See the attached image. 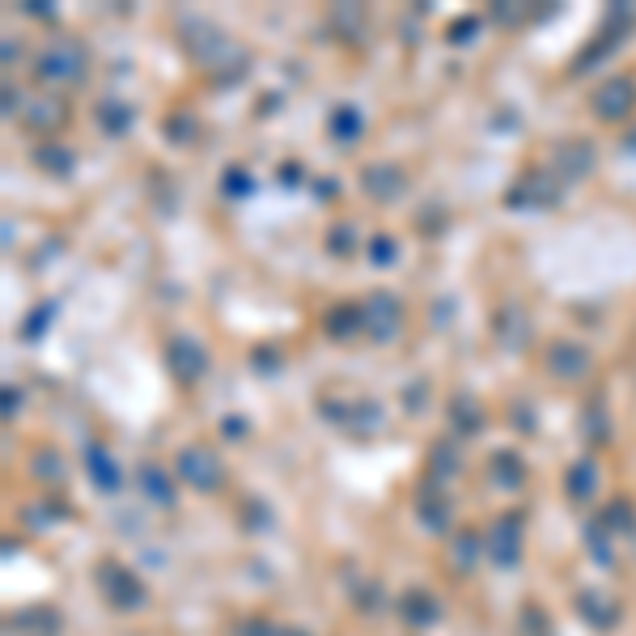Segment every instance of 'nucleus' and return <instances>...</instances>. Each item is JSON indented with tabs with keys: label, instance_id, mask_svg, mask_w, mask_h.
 <instances>
[{
	"label": "nucleus",
	"instance_id": "obj_1",
	"mask_svg": "<svg viewBox=\"0 0 636 636\" xmlns=\"http://www.w3.org/2000/svg\"><path fill=\"white\" fill-rule=\"evenodd\" d=\"M90 73V56L77 39H51L39 56H34V77L51 90H77Z\"/></svg>",
	"mask_w": 636,
	"mask_h": 636
},
{
	"label": "nucleus",
	"instance_id": "obj_2",
	"mask_svg": "<svg viewBox=\"0 0 636 636\" xmlns=\"http://www.w3.org/2000/svg\"><path fill=\"white\" fill-rule=\"evenodd\" d=\"M174 475H179V484L196 488V492H217L225 484V463L212 446L191 441V446H183L179 458H174Z\"/></svg>",
	"mask_w": 636,
	"mask_h": 636
},
{
	"label": "nucleus",
	"instance_id": "obj_3",
	"mask_svg": "<svg viewBox=\"0 0 636 636\" xmlns=\"http://www.w3.org/2000/svg\"><path fill=\"white\" fill-rule=\"evenodd\" d=\"M522 547H526V518L522 509H505L501 518H492L488 535H484V556L497 564V569H514L522 560Z\"/></svg>",
	"mask_w": 636,
	"mask_h": 636
},
{
	"label": "nucleus",
	"instance_id": "obj_4",
	"mask_svg": "<svg viewBox=\"0 0 636 636\" xmlns=\"http://www.w3.org/2000/svg\"><path fill=\"white\" fill-rule=\"evenodd\" d=\"M632 26H636V9H632V5H611L607 17H603V30H598V39L573 60V77H581L590 64H603L611 51L628 39V30H632Z\"/></svg>",
	"mask_w": 636,
	"mask_h": 636
},
{
	"label": "nucleus",
	"instance_id": "obj_5",
	"mask_svg": "<svg viewBox=\"0 0 636 636\" xmlns=\"http://www.w3.org/2000/svg\"><path fill=\"white\" fill-rule=\"evenodd\" d=\"M98 590L102 598L111 603L115 611H136V607H145V581H140L128 564H119V560H102L98 564Z\"/></svg>",
	"mask_w": 636,
	"mask_h": 636
},
{
	"label": "nucleus",
	"instance_id": "obj_6",
	"mask_svg": "<svg viewBox=\"0 0 636 636\" xmlns=\"http://www.w3.org/2000/svg\"><path fill=\"white\" fill-rule=\"evenodd\" d=\"M564 196V183L556 179L552 170H526L522 179L509 187L505 204L509 208H530V212H543V208H556Z\"/></svg>",
	"mask_w": 636,
	"mask_h": 636
},
{
	"label": "nucleus",
	"instance_id": "obj_7",
	"mask_svg": "<svg viewBox=\"0 0 636 636\" xmlns=\"http://www.w3.org/2000/svg\"><path fill=\"white\" fill-rule=\"evenodd\" d=\"M365 335L374 344H391L399 340V331H403V302L395 293H386V289H374L365 297Z\"/></svg>",
	"mask_w": 636,
	"mask_h": 636
},
{
	"label": "nucleus",
	"instance_id": "obj_8",
	"mask_svg": "<svg viewBox=\"0 0 636 636\" xmlns=\"http://www.w3.org/2000/svg\"><path fill=\"white\" fill-rule=\"evenodd\" d=\"M543 369H547V378H556V382H586L590 369H594V357H590L586 344L556 340L543 352Z\"/></svg>",
	"mask_w": 636,
	"mask_h": 636
},
{
	"label": "nucleus",
	"instance_id": "obj_9",
	"mask_svg": "<svg viewBox=\"0 0 636 636\" xmlns=\"http://www.w3.org/2000/svg\"><path fill=\"white\" fill-rule=\"evenodd\" d=\"M590 111L603 123H624L636 111V81L632 77H607L590 94Z\"/></svg>",
	"mask_w": 636,
	"mask_h": 636
},
{
	"label": "nucleus",
	"instance_id": "obj_10",
	"mask_svg": "<svg viewBox=\"0 0 636 636\" xmlns=\"http://www.w3.org/2000/svg\"><path fill=\"white\" fill-rule=\"evenodd\" d=\"M590 170H594V145H590V140L569 136V140H560V145H552V174L564 187L581 183Z\"/></svg>",
	"mask_w": 636,
	"mask_h": 636
},
{
	"label": "nucleus",
	"instance_id": "obj_11",
	"mask_svg": "<svg viewBox=\"0 0 636 636\" xmlns=\"http://www.w3.org/2000/svg\"><path fill=\"white\" fill-rule=\"evenodd\" d=\"M68 119H73V115H68V102L43 94V98H30V102H26L22 128H30L34 136H43V140H56V136L68 128Z\"/></svg>",
	"mask_w": 636,
	"mask_h": 636
},
{
	"label": "nucleus",
	"instance_id": "obj_12",
	"mask_svg": "<svg viewBox=\"0 0 636 636\" xmlns=\"http://www.w3.org/2000/svg\"><path fill=\"white\" fill-rule=\"evenodd\" d=\"M166 365H170V374L179 378V382H200L204 378V369H208V352L200 340H191V335H174V340L166 344Z\"/></svg>",
	"mask_w": 636,
	"mask_h": 636
},
{
	"label": "nucleus",
	"instance_id": "obj_13",
	"mask_svg": "<svg viewBox=\"0 0 636 636\" xmlns=\"http://www.w3.org/2000/svg\"><path fill=\"white\" fill-rule=\"evenodd\" d=\"M85 475L98 492H119L123 488V471L115 463V454L102 446V441H85Z\"/></svg>",
	"mask_w": 636,
	"mask_h": 636
},
{
	"label": "nucleus",
	"instance_id": "obj_14",
	"mask_svg": "<svg viewBox=\"0 0 636 636\" xmlns=\"http://www.w3.org/2000/svg\"><path fill=\"white\" fill-rule=\"evenodd\" d=\"M361 187H365V196H369V200L391 204V200H399L403 191H408V179H403V170H399V166H382V162H374V166H365V170H361Z\"/></svg>",
	"mask_w": 636,
	"mask_h": 636
},
{
	"label": "nucleus",
	"instance_id": "obj_15",
	"mask_svg": "<svg viewBox=\"0 0 636 636\" xmlns=\"http://www.w3.org/2000/svg\"><path fill=\"white\" fill-rule=\"evenodd\" d=\"M416 518L424 530H446L450 526V492L433 480H424L416 492Z\"/></svg>",
	"mask_w": 636,
	"mask_h": 636
},
{
	"label": "nucleus",
	"instance_id": "obj_16",
	"mask_svg": "<svg viewBox=\"0 0 636 636\" xmlns=\"http://www.w3.org/2000/svg\"><path fill=\"white\" fill-rule=\"evenodd\" d=\"M492 335L501 340V348L505 352H518V348H526V340H530V318H526V310L522 306H501L497 314H492Z\"/></svg>",
	"mask_w": 636,
	"mask_h": 636
},
{
	"label": "nucleus",
	"instance_id": "obj_17",
	"mask_svg": "<svg viewBox=\"0 0 636 636\" xmlns=\"http://www.w3.org/2000/svg\"><path fill=\"white\" fill-rule=\"evenodd\" d=\"M357 331H365V306L361 302H335L323 314V335H331V340H352Z\"/></svg>",
	"mask_w": 636,
	"mask_h": 636
},
{
	"label": "nucleus",
	"instance_id": "obj_18",
	"mask_svg": "<svg viewBox=\"0 0 636 636\" xmlns=\"http://www.w3.org/2000/svg\"><path fill=\"white\" fill-rule=\"evenodd\" d=\"M446 408H450V429L458 437H475L484 429V408H480V399H475V395L458 391V395H450Z\"/></svg>",
	"mask_w": 636,
	"mask_h": 636
},
{
	"label": "nucleus",
	"instance_id": "obj_19",
	"mask_svg": "<svg viewBox=\"0 0 636 636\" xmlns=\"http://www.w3.org/2000/svg\"><path fill=\"white\" fill-rule=\"evenodd\" d=\"M34 166L43 174H56V179H68V174L77 170V153L64 145V140H43L39 149H34Z\"/></svg>",
	"mask_w": 636,
	"mask_h": 636
},
{
	"label": "nucleus",
	"instance_id": "obj_20",
	"mask_svg": "<svg viewBox=\"0 0 636 636\" xmlns=\"http://www.w3.org/2000/svg\"><path fill=\"white\" fill-rule=\"evenodd\" d=\"M94 119H98V128L111 136V140H119V136H128L132 132V123H136V111L128 102H115V98H106V102H98L94 106Z\"/></svg>",
	"mask_w": 636,
	"mask_h": 636
},
{
	"label": "nucleus",
	"instance_id": "obj_21",
	"mask_svg": "<svg viewBox=\"0 0 636 636\" xmlns=\"http://www.w3.org/2000/svg\"><path fill=\"white\" fill-rule=\"evenodd\" d=\"M327 132L335 145H352V140L365 132V119L352 102H340V106H331V115H327Z\"/></svg>",
	"mask_w": 636,
	"mask_h": 636
},
{
	"label": "nucleus",
	"instance_id": "obj_22",
	"mask_svg": "<svg viewBox=\"0 0 636 636\" xmlns=\"http://www.w3.org/2000/svg\"><path fill=\"white\" fill-rule=\"evenodd\" d=\"M140 492H145L157 509H174V480L157 463H140Z\"/></svg>",
	"mask_w": 636,
	"mask_h": 636
},
{
	"label": "nucleus",
	"instance_id": "obj_23",
	"mask_svg": "<svg viewBox=\"0 0 636 636\" xmlns=\"http://www.w3.org/2000/svg\"><path fill=\"white\" fill-rule=\"evenodd\" d=\"M488 475L497 480V488H509V492H514V488L526 484V463H522L514 450H497V454L488 458Z\"/></svg>",
	"mask_w": 636,
	"mask_h": 636
},
{
	"label": "nucleus",
	"instance_id": "obj_24",
	"mask_svg": "<svg viewBox=\"0 0 636 636\" xmlns=\"http://www.w3.org/2000/svg\"><path fill=\"white\" fill-rule=\"evenodd\" d=\"M598 488V463L594 458H577V463L564 471V492H569L573 501H590Z\"/></svg>",
	"mask_w": 636,
	"mask_h": 636
},
{
	"label": "nucleus",
	"instance_id": "obj_25",
	"mask_svg": "<svg viewBox=\"0 0 636 636\" xmlns=\"http://www.w3.org/2000/svg\"><path fill=\"white\" fill-rule=\"evenodd\" d=\"M399 615L408 620L412 628H429L437 620V603H433V594H424L420 586H412L408 594L399 598Z\"/></svg>",
	"mask_w": 636,
	"mask_h": 636
},
{
	"label": "nucleus",
	"instance_id": "obj_26",
	"mask_svg": "<svg viewBox=\"0 0 636 636\" xmlns=\"http://www.w3.org/2000/svg\"><path fill=\"white\" fill-rule=\"evenodd\" d=\"M382 403H374V399H357V403H348V416H344V424L357 437H374L378 429H382Z\"/></svg>",
	"mask_w": 636,
	"mask_h": 636
},
{
	"label": "nucleus",
	"instance_id": "obj_27",
	"mask_svg": "<svg viewBox=\"0 0 636 636\" xmlns=\"http://www.w3.org/2000/svg\"><path fill=\"white\" fill-rule=\"evenodd\" d=\"M454 475H458V450L450 446V441H437V446L429 450V467H424V480H433V484L446 488Z\"/></svg>",
	"mask_w": 636,
	"mask_h": 636
},
{
	"label": "nucleus",
	"instance_id": "obj_28",
	"mask_svg": "<svg viewBox=\"0 0 636 636\" xmlns=\"http://www.w3.org/2000/svg\"><path fill=\"white\" fill-rule=\"evenodd\" d=\"M480 556H484V539L475 535V530H458V535L450 539V564L458 573H471Z\"/></svg>",
	"mask_w": 636,
	"mask_h": 636
},
{
	"label": "nucleus",
	"instance_id": "obj_29",
	"mask_svg": "<svg viewBox=\"0 0 636 636\" xmlns=\"http://www.w3.org/2000/svg\"><path fill=\"white\" fill-rule=\"evenodd\" d=\"M577 611H581V620L594 624V628H615V615H620V607L611 603V598L603 594H577Z\"/></svg>",
	"mask_w": 636,
	"mask_h": 636
},
{
	"label": "nucleus",
	"instance_id": "obj_30",
	"mask_svg": "<svg viewBox=\"0 0 636 636\" xmlns=\"http://www.w3.org/2000/svg\"><path fill=\"white\" fill-rule=\"evenodd\" d=\"M64 458L51 450V446H39L30 454V480H39V484H64Z\"/></svg>",
	"mask_w": 636,
	"mask_h": 636
},
{
	"label": "nucleus",
	"instance_id": "obj_31",
	"mask_svg": "<svg viewBox=\"0 0 636 636\" xmlns=\"http://www.w3.org/2000/svg\"><path fill=\"white\" fill-rule=\"evenodd\" d=\"M581 433H586L590 446H603L607 433H611V416H607V403L603 399H590L586 412H581Z\"/></svg>",
	"mask_w": 636,
	"mask_h": 636
},
{
	"label": "nucleus",
	"instance_id": "obj_32",
	"mask_svg": "<svg viewBox=\"0 0 636 636\" xmlns=\"http://www.w3.org/2000/svg\"><path fill=\"white\" fill-rule=\"evenodd\" d=\"M327 26L340 30L344 39H361V34H365V9H357V5H335V9L327 13Z\"/></svg>",
	"mask_w": 636,
	"mask_h": 636
},
{
	"label": "nucleus",
	"instance_id": "obj_33",
	"mask_svg": "<svg viewBox=\"0 0 636 636\" xmlns=\"http://www.w3.org/2000/svg\"><path fill=\"white\" fill-rule=\"evenodd\" d=\"M327 251H331L335 259H344V255H352V251H357V229H352L348 221H340V225H331V234H327Z\"/></svg>",
	"mask_w": 636,
	"mask_h": 636
},
{
	"label": "nucleus",
	"instance_id": "obj_34",
	"mask_svg": "<svg viewBox=\"0 0 636 636\" xmlns=\"http://www.w3.org/2000/svg\"><path fill=\"white\" fill-rule=\"evenodd\" d=\"M17 628H22V632H39V636H56L60 615L56 611H26L22 620H17Z\"/></svg>",
	"mask_w": 636,
	"mask_h": 636
},
{
	"label": "nucleus",
	"instance_id": "obj_35",
	"mask_svg": "<svg viewBox=\"0 0 636 636\" xmlns=\"http://www.w3.org/2000/svg\"><path fill=\"white\" fill-rule=\"evenodd\" d=\"M251 187H255V179H251V174H246L242 166H229V170L221 174V196H229V200H242Z\"/></svg>",
	"mask_w": 636,
	"mask_h": 636
},
{
	"label": "nucleus",
	"instance_id": "obj_36",
	"mask_svg": "<svg viewBox=\"0 0 636 636\" xmlns=\"http://www.w3.org/2000/svg\"><path fill=\"white\" fill-rule=\"evenodd\" d=\"M603 526H611V530H632V526H636V509H632V501H611V505H607V514H603Z\"/></svg>",
	"mask_w": 636,
	"mask_h": 636
},
{
	"label": "nucleus",
	"instance_id": "obj_37",
	"mask_svg": "<svg viewBox=\"0 0 636 636\" xmlns=\"http://www.w3.org/2000/svg\"><path fill=\"white\" fill-rule=\"evenodd\" d=\"M51 318H56V302H39V306H34V314L22 323V335H26V340H39Z\"/></svg>",
	"mask_w": 636,
	"mask_h": 636
},
{
	"label": "nucleus",
	"instance_id": "obj_38",
	"mask_svg": "<svg viewBox=\"0 0 636 636\" xmlns=\"http://www.w3.org/2000/svg\"><path fill=\"white\" fill-rule=\"evenodd\" d=\"M369 259H374V268H386V263H395L399 259V246L391 234H378V238H369Z\"/></svg>",
	"mask_w": 636,
	"mask_h": 636
},
{
	"label": "nucleus",
	"instance_id": "obj_39",
	"mask_svg": "<svg viewBox=\"0 0 636 636\" xmlns=\"http://www.w3.org/2000/svg\"><path fill=\"white\" fill-rule=\"evenodd\" d=\"M522 636H552V624H547V615L539 607L522 611Z\"/></svg>",
	"mask_w": 636,
	"mask_h": 636
},
{
	"label": "nucleus",
	"instance_id": "obj_40",
	"mask_svg": "<svg viewBox=\"0 0 636 636\" xmlns=\"http://www.w3.org/2000/svg\"><path fill=\"white\" fill-rule=\"evenodd\" d=\"M166 132H170V140H174V145H187V140L196 136V119H191V115H170Z\"/></svg>",
	"mask_w": 636,
	"mask_h": 636
},
{
	"label": "nucleus",
	"instance_id": "obj_41",
	"mask_svg": "<svg viewBox=\"0 0 636 636\" xmlns=\"http://www.w3.org/2000/svg\"><path fill=\"white\" fill-rule=\"evenodd\" d=\"M492 17H497L501 26H514L526 17V5H514V0H501V5H492Z\"/></svg>",
	"mask_w": 636,
	"mask_h": 636
},
{
	"label": "nucleus",
	"instance_id": "obj_42",
	"mask_svg": "<svg viewBox=\"0 0 636 636\" xmlns=\"http://www.w3.org/2000/svg\"><path fill=\"white\" fill-rule=\"evenodd\" d=\"M475 30H480V17H463V22L450 26V43H454V47H458V43H471Z\"/></svg>",
	"mask_w": 636,
	"mask_h": 636
},
{
	"label": "nucleus",
	"instance_id": "obj_43",
	"mask_svg": "<svg viewBox=\"0 0 636 636\" xmlns=\"http://www.w3.org/2000/svg\"><path fill=\"white\" fill-rule=\"evenodd\" d=\"M586 543H590V556H598V564H611V552H607V539H603V522H598V535H594V526L586 530Z\"/></svg>",
	"mask_w": 636,
	"mask_h": 636
},
{
	"label": "nucleus",
	"instance_id": "obj_44",
	"mask_svg": "<svg viewBox=\"0 0 636 636\" xmlns=\"http://www.w3.org/2000/svg\"><path fill=\"white\" fill-rule=\"evenodd\" d=\"M535 408H530V403H514V429H535V416H530Z\"/></svg>",
	"mask_w": 636,
	"mask_h": 636
},
{
	"label": "nucleus",
	"instance_id": "obj_45",
	"mask_svg": "<svg viewBox=\"0 0 636 636\" xmlns=\"http://www.w3.org/2000/svg\"><path fill=\"white\" fill-rule=\"evenodd\" d=\"M276 174H280V183H285V187H302V166H297V162H285Z\"/></svg>",
	"mask_w": 636,
	"mask_h": 636
},
{
	"label": "nucleus",
	"instance_id": "obj_46",
	"mask_svg": "<svg viewBox=\"0 0 636 636\" xmlns=\"http://www.w3.org/2000/svg\"><path fill=\"white\" fill-rule=\"evenodd\" d=\"M17 111H26V106H22V94H17V90H13V85H5V115L13 119Z\"/></svg>",
	"mask_w": 636,
	"mask_h": 636
},
{
	"label": "nucleus",
	"instance_id": "obj_47",
	"mask_svg": "<svg viewBox=\"0 0 636 636\" xmlns=\"http://www.w3.org/2000/svg\"><path fill=\"white\" fill-rule=\"evenodd\" d=\"M30 17H56V9H51V5H43V0H26V5H22Z\"/></svg>",
	"mask_w": 636,
	"mask_h": 636
},
{
	"label": "nucleus",
	"instance_id": "obj_48",
	"mask_svg": "<svg viewBox=\"0 0 636 636\" xmlns=\"http://www.w3.org/2000/svg\"><path fill=\"white\" fill-rule=\"evenodd\" d=\"M251 365H263V369H272V365H276V352H268V348H263V352H251Z\"/></svg>",
	"mask_w": 636,
	"mask_h": 636
},
{
	"label": "nucleus",
	"instance_id": "obj_49",
	"mask_svg": "<svg viewBox=\"0 0 636 636\" xmlns=\"http://www.w3.org/2000/svg\"><path fill=\"white\" fill-rule=\"evenodd\" d=\"M221 429H225L229 437H242V433H246V420H238V416H229V420L221 424Z\"/></svg>",
	"mask_w": 636,
	"mask_h": 636
},
{
	"label": "nucleus",
	"instance_id": "obj_50",
	"mask_svg": "<svg viewBox=\"0 0 636 636\" xmlns=\"http://www.w3.org/2000/svg\"><path fill=\"white\" fill-rule=\"evenodd\" d=\"M13 408H22V395H13V386L5 391V416H17Z\"/></svg>",
	"mask_w": 636,
	"mask_h": 636
},
{
	"label": "nucleus",
	"instance_id": "obj_51",
	"mask_svg": "<svg viewBox=\"0 0 636 636\" xmlns=\"http://www.w3.org/2000/svg\"><path fill=\"white\" fill-rule=\"evenodd\" d=\"M268 636H306L302 628H285V624H272V632Z\"/></svg>",
	"mask_w": 636,
	"mask_h": 636
},
{
	"label": "nucleus",
	"instance_id": "obj_52",
	"mask_svg": "<svg viewBox=\"0 0 636 636\" xmlns=\"http://www.w3.org/2000/svg\"><path fill=\"white\" fill-rule=\"evenodd\" d=\"M624 149H628V153H636V123H632L628 136H624Z\"/></svg>",
	"mask_w": 636,
	"mask_h": 636
}]
</instances>
